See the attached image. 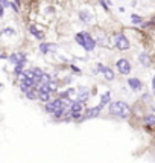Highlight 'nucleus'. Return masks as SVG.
Instances as JSON below:
<instances>
[{
  "label": "nucleus",
  "instance_id": "f257e3e1",
  "mask_svg": "<svg viewBox=\"0 0 155 163\" xmlns=\"http://www.w3.org/2000/svg\"><path fill=\"white\" fill-rule=\"evenodd\" d=\"M108 111L119 119H128L131 116V107L125 101H114V102H111Z\"/></svg>",
  "mask_w": 155,
  "mask_h": 163
},
{
  "label": "nucleus",
  "instance_id": "f03ea898",
  "mask_svg": "<svg viewBox=\"0 0 155 163\" xmlns=\"http://www.w3.org/2000/svg\"><path fill=\"white\" fill-rule=\"evenodd\" d=\"M75 41H76L79 46H82L84 50H87V52L94 50L96 43H97L88 32H79V34H76V35H75Z\"/></svg>",
  "mask_w": 155,
  "mask_h": 163
},
{
  "label": "nucleus",
  "instance_id": "7ed1b4c3",
  "mask_svg": "<svg viewBox=\"0 0 155 163\" xmlns=\"http://www.w3.org/2000/svg\"><path fill=\"white\" fill-rule=\"evenodd\" d=\"M113 43L119 50H128L129 46H131L129 41H128V38L123 35V34H116V35L113 37Z\"/></svg>",
  "mask_w": 155,
  "mask_h": 163
},
{
  "label": "nucleus",
  "instance_id": "20e7f679",
  "mask_svg": "<svg viewBox=\"0 0 155 163\" xmlns=\"http://www.w3.org/2000/svg\"><path fill=\"white\" fill-rule=\"evenodd\" d=\"M116 67L120 72V75H129L131 73V63L126 58H120L116 61Z\"/></svg>",
  "mask_w": 155,
  "mask_h": 163
},
{
  "label": "nucleus",
  "instance_id": "39448f33",
  "mask_svg": "<svg viewBox=\"0 0 155 163\" xmlns=\"http://www.w3.org/2000/svg\"><path fill=\"white\" fill-rule=\"evenodd\" d=\"M8 59H9V63L15 64V66H18V64H26V55H24L23 52L11 53V55L8 57Z\"/></svg>",
  "mask_w": 155,
  "mask_h": 163
},
{
  "label": "nucleus",
  "instance_id": "423d86ee",
  "mask_svg": "<svg viewBox=\"0 0 155 163\" xmlns=\"http://www.w3.org/2000/svg\"><path fill=\"white\" fill-rule=\"evenodd\" d=\"M97 70H99V72H102L104 78H105L106 81H114V78H116L114 72L110 69V67H106V66H104V64H97Z\"/></svg>",
  "mask_w": 155,
  "mask_h": 163
},
{
  "label": "nucleus",
  "instance_id": "0eeeda50",
  "mask_svg": "<svg viewBox=\"0 0 155 163\" xmlns=\"http://www.w3.org/2000/svg\"><path fill=\"white\" fill-rule=\"evenodd\" d=\"M40 50H41V53L46 55V53H53V52L59 50V47L55 43H41L40 44Z\"/></svg>",
  "mask_w": 155,
  "mask_h": 163
},
{
  "label": "nucleus",
  "instance_id": "6e6552de",
  "mask_svg": "<svg viewBox=\"0 0 155 163\" xmlns=\"http://www.w3.org/2000/svg\"><path fill=\"white\" fill-rule=\"evenodd\" d=\"M100 110H102V107H100V105L93 107V108H88V110H85V111H84V116H82V120L97 118V116H99V113H100Z\"/></svg>",
  "mask_w": 155,
  "mask_h": 163
},
{
  "label": "nucleus",
  "instance_id": "1a4fd4ad",
  "mask_svg": "<svg viewBox=\"0 0 155 163\" xmlns=\"http://www.w3.org/2000/svg\"><path fill=\"white\" fill-rule=\"evenodd\" d=\"M90 99V92L87 87H79L78 89V96H76V101L78 102H87Z\"/></svg>",
  "mask_w": 155,
  "mask_h": 163
},
{
  "label": "nucleus",
  "instance_id": "9d476101",
  "mask_svg": "<svg viewBox=\"0 0 155 163\" xmlns=\"http://www.w3.org/2000/svg\"><path fill=\"white\" fill-rule=\"evenodd\" d=\"M128 85H129V89L134 90V92H140L141 87H143V83L138 79V78H129L128 79Z\"/></svg>",
  "mask_w": 155,
  "mask_h": 163
},
{
  "label": "nucleus",
  "instance_id": "9b49d317",
  "mask_svg": "<svg viewBox=\"0 0 155 163\" xmlns=\"http://www.w3.org/2000/svg\"><path fill=\"white\" fill-rule=\"evenodd\" d=\"M29 32H31L37 40H44V34H43L41 31H38V28H37L35 24H31V26H29Z\"/></svg>",
  "mask_w": 155,
  "mask_h": 163
},
{
  "label": "nucleus",
  "instance_id": "f8f14e48",
  "mask_svg": "<svg viewBox=\"0 0 155 163\" xmlns=\"http://www.w3.org/2000/svg\"><path fill=\"white\" fill-rule=\"evenodd\" d=\"M143 124L146 127H155V114H146L143 118Z\"/></svg>",
  "mask_w": 155,
  "mask_h": 163
},
{
  "label": "nucleus",
  "instance_id": "ddd939ff",
  "mask_svg": "<svg viewBox=\"0 0 155 163\" xmlns=\"http://www.w3.org/2000/svg\"><path fill=\"white\" fill-rule=\"evenodd\" d=\"M79 18L82 20L84 23H90L91 20H93V15L90 14L88 11H81V12H79Z\"/></svg>",
  "mask_w": 155,
  "mask_h": 163
},
{
  "label": "nucleus",
  "instance_id": "4468645a",
  "mask_svg": "<svg viewBox=\"0 0 155 163\" xmlns=\"http://www.w3.org/2000/svg\"><path fill=\"white\" fill-rule=\"evenodd\" d=\"M110 101H111V92H105V93L102 94V98H100V102H99V105L104 108L106 104L110 102Z\"/></svg>",
  "mask_w": 155,
  "mask_h": 163
},
{
  "label": "nucleus",
  "instance_id": "2eb2a0df",
  "mask_svg": "<svg viewBox=\"0 0 155 163\" xmlns=\"http://www.w3.org/2000/svg\"><path fill=\"white\" fill-rule=\"evenodd\" d=\"M38 99L44 104L50 102V93L49 92H38Z\"/></svg>",
  "mask_w": 155,
  "mask_h": 163
},
{
  "label": "nucleus",
  "instance_id": "dca6fc26",
  "mask_svg": "<svg viewBox=\"0 0 155 163\" xmlns=\"http://www.w3.org/2000/svg\"><path fill=\"white\" fill-rule=\"evenodd\" d=\"M138 59H140V63L143 64V66H149L151 64V59H149V55L145 52H141L140 55H138Z\"/></svg>",
  "mask_w": 155,
  "mask_h": 163
},
{
  "label": "nucleus",
  "instance_id": "f3484780",
  "mask_svg": "<svg viewBox=\"0 0 155 163\" xmlns=\"http://www.w3.org/2000/svg\"><path fill=\"white\" fill-rule=\"evenodd\" d=\"M26 98L28 99H31V101H35V99H38V90L33 87V89H31L28 93H26Z\"/></svg>",
  "mask_w": 155,
  "mask_h": 163
},
{
  "label": "nucleus",
  "instance_id": "a211bd4d",
  "mask_svg": "<svg viewBox=\"0 0 155 163\" xmlns=\"http://www.w3.org/2000/svg\"><path fill=\"white\" fill-rule=\"evenodd\" d=\"M47 87H49V92L53 93V92H58V83L56 81H50V83H47Z\"/></svg>",
  "mask_w": 155,
  "mask_h": 163
},
{
  "label": "nucleus",
  "instance_id": "6ab92c4d",
  "mask_svg": "<svg viewBox=\"0 0 155 163\" xmlns=\"http://www.w3.org/2000/svg\"><path fill=\"white\" fill-rule=\"evenodd\" d=\"M131 22L134 23V24H140L143 20H141V17H138V15H136V14H132L131 15Z\"/></svg>",
  "mask_w": 155,
  "mask_h": 163
},
{
  "label": "nucleus",
  "instance_id": "aec40b11",
  "mask_svg": "<svg viewBox=\"0 0 155 163\" xmlns=\"http://www.w3.org/2000/svg\"><path fill=\"white\" fill-rule=\"evenodd\" d=\"M0 3H2L3 8H8V6H11V2H9V0H0Z\"/></svg>",
  "mask_w": 155,
  "mask_h": 163
},
{
  "label": "nucleus",
  "instance_id": "412c9836",
  "mask_svg": "<svg viewBox=\"0 0 155 163\" xmlns=\"http://www.w3.org/2000/svg\"><path fill=\"white\" fill-rule=\"evenodd\" d=\"M3 34H9V35H14L15 32H14V29H9V28H6V29L3 31Z\"/></svg>",
  "mask_w": 155,
  "mask_h": 163
},
{
  "label": "nucleus",
  "instance_id": "4be33fe9",
  "mask_svg": "<svg viewBox=\"0 0 155 163\" xmlns=\"http://www.w3.org/2000/svg\"><path fill=\"white\" fill-rule=\"evenodd\" d=\"M152 92L155 93V76L152 78Z\"/></svg>",
  "mask_w": 155,
  "mask_h": 163
},
{
  "label": "nucleus",
  "instance_id": "5701e85b",
  "mask_svg": "<svg viewBox=\"0 0 155 163\" xmlns=\"http://www.w3.org/2000/svg\"><path fill=\"white\" fill-rule=\"evenodd\" d=\"M70 67H72V69H73V70H75V72H79V69H78V67H76V66H73V64H72Z\"/></svg>",
  "mask_w": 155,
  "mask_h": 163
},
{
  "label": "nucleus",
  "instance_id": "b1692460",
  "mask_svg": "<svg viewBox=\"0 0 155 163\" xmlns=\"http://www.w3.org/2000/svg\"><path fill=\"white\" fill-rule=\"evenodd\" d=\"M100 2H104V0H100Z\"/></svg>",
  "mask_w": 155,
  "mask_h": 163
}]
</instances>
